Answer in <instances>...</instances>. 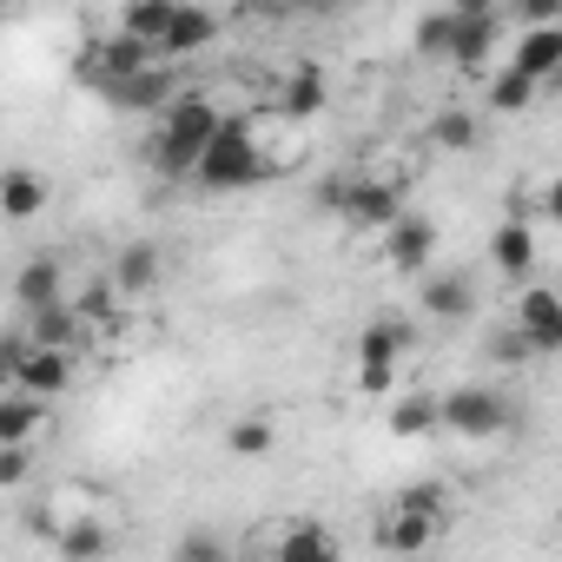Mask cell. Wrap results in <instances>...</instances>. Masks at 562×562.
<instances>
[{
    "label": "cell",
    "instance_id": "obj_1",
    "mask_svg": "<svg viewBox=\"0 0 562 562\" xmlns=\"http://www.w3.org/2000/svg\"><path fill=\"white\" fill-rule=\"evenodd\" d=\"M218 126H225V113H218L205 93H179V100L159 113V139H153L159 172H166V179L199 172V159H205V146L218 139Z\"/></svg>",
    "mask_w": 562,
    "mask_h": 562
},
{
    "label": "cell",
    "instance_id": "obj_2",
    "mask_svg": "<svg viewBox=\"0 0 562 562\" xmlns=\"http://www.w3.org/2000/svg\"><path fill=\"white\" fill-rule=\"evenodd\" d=\"M450 522V490L443 483H411L391 496V509L378 516V549H397V555H417L443 536Z\"/></svg>",
    "mask_w": 562,
    "mask_h": 562
},
{
    "label": "cell",
    "instance_id": "obj_3",
    "mask_svg": "<svg viewBox=\"0 0 562 562\" xmlns=\"http://www.w3.org/2000/svg\"><path fill=\"white\" fill-rule=\"evenodd\" d=\"M192 179H199L205 192H245V186H265V179H278V172H271L265 146L251 139V120H225Z\"/></svg>",
    "mask_w": 562,
    "mask_h": 562
},
{
    "label": "cell",
    "instance_id": "obj_4",
    "mask_svg": "<svg viewBox=\"0 0 562 562\" xmlns=\"http://www.w3.org/2000/svg\"><path fill=\"white\" fill-rule=\"evenodd\" d=\"M0 351H8L0 364H8V384H14V391H34V397H67V391H74V358H80V351L34 345L27 331H14Z\"/></svg>",
    "mask_w": 562,
    "mask_h": 562
},
{
    "label": "cell",
    "instance_id": "obj_5",
    "mask_svg": "<svg viewBox=\"0 0 562 562\" xmlns=\"http://www.w3.org/2000/svg\"><path fill=\"white\" fill-rule=\"evenodd\" d=\"M509 424H516V411H509L503 391H490V384H457V391H443V430H450V437L490 443V437H503Z\"/></svg>",
    "mask_w": 562,
    "mask_h": 562
},
{
    "label": "cell",
    "instance_id": "obj_6",
    "mask_svg": "<svg viewBox=\"0 0 562 562\" xmlns=\"http://www.w3.org/2000/svg\"><path fill=\"white\" fill-rule=\"evenodd\" d=\"M153 60H166V54H159L153 41H139V34H126V27H120L113 41H93V54L80 60V80H87L93 93H113L120 80H133V74H139V67H153Z\"/></svg>",
    "mask_w": 562,
    "mask_h": 562
},
{
    "label": "cell",
    "instance_id": "obj_7",
    "mask_svg": "<svg viewBox=\"0 0 562 562\" xmlns=\"http://www.w3.org/2000/svg\"><path fill=\"white\" fill-rule=\"evenodd\" d=\"M251 549L271 555V562H331L345 542H338L325 522H278V529H258Z\"/></svg>",
    "mask_w": 562,
    "mask_h": 562
},
{
    "label": "cell",
    "instance_id": "obj_8",
    "mask_svg": "<svg viewBox=\"0 0 562 562\" xmlns=\"http://www.w3.org/2000/svg\"><path fill=\"white\" fill-rule=\"evenodd\" d=\"M345 218H351L358 232H391V225L404 218V179H397V172H364V179L351 186Z\"/></svg>",
    "mask_w": 562,
    "mask_h": 562
},
{
    "label": "cell",
    "instance_id": "obj_9",
    "mask_svg": "<svg viewBox=\"0 0 562 562\" xmlns=\"http://www.w3.org/2000/svg\"><path fill=\"white\" fill-rule=\"evenodd\" d=\"M490 265L509 278V285H529V271L542 265V232H536V218H503V225L490 232Z\"/></svg>",
    "mask_w": 562,
    "mask_h": 562
},
{
    "label": "cell",
    "instance_id": "obj_10",
    "mask_svg": "<svg viewBox=\"0 0 562 562\" xmlns=\"http://www.w3.org/2000/svg\"><path fill=\"white\" fill-rule=\"evenodd\" d=\"M47 437H54V397H34V391H14L8 384V404H0V443L41 450Z\"/></svg>",
    "mask_w": 562,
    "mask_h": 562
},
{
    "label": "cell",
    "instance_id": "obj_11",
    "mask_svg": "<svg viewBox=\"0 0 562 562\" xmlns=\"http://www.w3.org/2000/svg\"><path fill=\"white\" fill-rule=\"evenodd\" d=\"M516 325L529 331L536 358H555V351H562V292H549V285H522V299H516Z\"/></svg>",
    "mask_w": 562,
    "mask_h": 562
},
{
    "label": "cell",
    "instance_id": "obj_12",
    "mask_svg": "<svg viewBox=\"0 0 562 562\" xmlns=\"http://www.w3.org/2000/svg\"><path fill=\"white\" fill-rule=\"evenodd\" d=\"M417 305H424V318L457 325V318L476 312V285H470L463 271H424V278H417Z\"/></svg>",
    "mask_w": 562,
    "mask_h": 562
},
{
    "label": "cell",
    "instance_id": "obj_13",
    "mask_svg": "<svg viewBox=\"0 0 562 562\" xmlns=\"http://www.w3.org/2000/svg\"><path fill=\"white\" fill-rule=\"evenodd\" d=\"M113 106H126V113H166L172 100H179V80H172V60H153V67H139L133 80H120L113 93H106Z\"/></svg>",
    "mask_w": 562,
    "mask_h": 562
},
{
    "label": "cell",
    "instance_id": "obj_14",
    "mask_svg": "<svg viewBox=\"0 0 562 562\" xmlns=\"http://www.w3.org/2000/svg\"><path fill=\"white\" fill-rule=\"evenodd\" d=\"M430 251H437V225H430V218H417V212H404V218L384 232V265H391V271H404V278H424Z\"/></svg>",
    "mask_w": 562,
    "mask_h": 562
},
{
    "label": "cell",
    "instance_id": "obj_15",
    "mask_svg": "<svg viewBox=\"0 0 562 562\" xmlns=\"http://www.w3.org/2000/svg\"><path fill=\"white\" fill-rule=\"evenodd\" d=\"M34 325H27V338L34 345H60V351H87V318L74 312V299H60V305H41V312H27Z\"/></svg>",
    "mask_w": 562,
    "mask_h": 562
},
{
    "label": "cell",
    "instance_id": "obj_16",
    "mask_svg": "<svg viewBox=\"0 0 562 562\" xmlns=\"http://www.w3.org/2000/svg\"><path fill=\"white\" fill-rule=\"evenodd\" d=\"M509 60H516L529 80H555V74H562V21H549V27H522Z\"/></svg>",
    "mask_w": 562,
    "mask_h": 562
},
{
    "label": "cell",
    "instance_id": "obj_17",
    "mask_svg": "<svg viewBox=\"0 0 562 562\" xmlns=\"http://www.w3.org/2000/svg\"><path fill=\"white\" fill-rule=\"evenodd\" d=\"M14 299H21V312H41V305H60V299H67V271H60V258H54V251L21 265Z\"/></svg>",
    "mask_w": 562,
    "mask_h": 562
},
{
    "label": "cell",
    "instance_id": "obj_18",
    "mask_svg": "<svg viewBox=\"0 0 562 562\" xmlns=\"http://www.w3.org/2000/svg\"><path fill=\"white\" fill-rule=\"evenodd\" d=\"M113 285H120V299H146V292L159 285V245H146V238L120 245V258H113Z\"/></svg>",
    "mask_w": 562,
    "mask_h": 562
},
{
    "label": "cell",
    "instance_id": "obj_19",
    "mask_svg": "<svg viewBox=\"0 0 562 562\" xmlns=\"http://www.w3.org/2000/svg\"><path fill=\"white\" fill-rule=\"evenodd\" d=\"M218 41V14L212 8H179V21H172V34L159 41V54L166 60H192V54H205Z\"/></svg>",
    "mask_w": 562,
    "mask_h": 562
},
{
    "label": "cell",
    "instance_id": "obj_20",
    "mask_svg": "<svg viewBox=\"0 0 562 562\" xmlns=\"http://www.w3.org/2000/svg\"><path fill=\"white\" fill-rule=\"evenodd\" d=\"M417 345V331L404 318H371L358 331V364H404V351Z\"/></svg>",
    "mask_w": 562,
    "mask_h": 562
},
{
    "label": "cell",
    "instance_id": "obj_21",
    "mask_svg": "<svg viewBox=\"0 0 562 562\" xmlns=\"http://www.w3.org/2000/svg\"><path fill=\"white\" fill-rule=\"evenodd\" d=\"M391 437H404V443H417V437H437L443 430V397H430V391H411V397H397L391 404Z\"/></svg>",
    "mask_w": 562,
    "mask_h": 562
},
{
    "label": "cell",
    "instance_id": "obj_22",
    "mask_svg": "<svg viewBox=\"0 0 562 562\" xmlns=\"http://www.w3.org/2000/svg\"><path fill=\"white\" fill-rule=\"evenodd\" d=\"M299 113H285V120H251V139L265 146V159H271V172H292L299 159H305V139H299Z\"/></svg>",
    "mask_w": 562,
    "mask_h": 562
},
{
    "label": "cell",
    "instance_id": "obj_23",
    "mask_svg": "<svg viewBox=\"0 0 562 562\" xmlns=\"http://www.w3.org/2000/svg\"><path fill=\"white\" fill-rule=\"evenodd\" d=\"M490 47H496V8H490V14H457V47H450V60H457L463 74H476V67L490 60Z\"/></svg>",
    "mask_w": 562,
    "mask_h": 562
},
{
    "label": "cell",
    "instance_id": "obj_24",
    "mask_svg": "<svg viewBox=\"0 0 562 562\" xmlns=\"http://www.w3.org/2000/svg\"><path fill=\"white\" fill-rule=\"evenodd\" d=\"M41 205H47V179H41L34 166H8V179H0V212L27 225Z\"/></svg>",
    "mask_w": 562,
    "mask_h": 562
},
{
    "label": "cell",
    "instance_id": "obj_25",
    "mask_svg": "<svg viewBox=\"0 0 562 562\" xmlns=\"http://www.w3.org/2000/svg\"><path fill=\"white\" fill-rule=\"evenodd\" d=\"M179 8H186V0H126V14H120V27L159 47V41L172 34V21H179Z\"/></svg>",
    "mask_w": 562,
    "mask_h": 562
},
{
    "label": "cell",
    "instance_id": "obj_26",
    "mask_svg": "<svg viewBox=\"0 0 562 562\" xmlns=\"http://www.w3.org/2000/svg\"><path fill=\"white\" fill-rule=\"evenodd\" d=\"M424 139H430L437 153H470V146H476V113H463V106H443V113L424 126Z\"/></svg>",
    "mask_w": 562,
    "mask_h": 562
},
{
    "label": "cell",
    "instance_id": "obj_27",
    "mask_svg": "<svg viewBox=\"0 0 562 562\" xmlns=\"http://www.w3.org/2000/svg\"><path fill=\"white\" fill-rule=\"evenodd\" d=\"M325 100H331V87H325V67H299V74L285 80V113L312 120V113H325Z\"/></svg>",
    "mask_w": 562,
    "mask_h": 562
},
{
    "label": "cell",
    "instance_id": "obj_28",
    "mask_svg": "<svg viewBox=\"0 0 562 562\" xmlns=\"http://www.w3.org/2000/svg\"><path fill=\"white\" fill-rule=\"evenodd\" d=\"M536 87H542V80H529V74H522V67L509 60V67H503L496 80H490V113H522V106L536 100Z\"/></svg>",
    "mask_w": 562,
    "mask_h": 562
},
{
    "label": "cell",
    "instance_id": "obj_29",
    "mask_svg": "<svg viewBox=\"0 0 562 562\" xmlns=\"http://www.w3.org/2000/svg\"><path fill=\"white\" fill-rule=\"evenodd\" d=\"M450 47H457V8L424 14V21H417V54H424V60H450Z\"/></svg>",
    "mask_w": 562,
    "mask_h": 562
},
{
    "label": "cell",
    "instance_id": "obj_30",
    "mask_svg": "<svg viewBox=\"0 0 562 562\" xmlns=\"http://www.w3.org/2000/svg\"><path fill=\"white\" fill-rule=\"evenodd\" d=\"M271 443H278V430H271L265 417H245V424H232V437H225V450H232V457H245V463L271 457Z\"/></svg>",
    "mask_w": 562,
    "mask_h": 562
},
{
    "label": "cell",
    "instance_id": "obj_31",
    "mask_svg": "<svg viewBox=\"0 0 562 562\" xmlns=\"http://www.w3.org/2000/svg\"><path fill=\"white\" fill-rule=\"evenodd\" d=\"M490 358H496V364H522V358H536V345H529V331L509 318V325L490 338Z\"/></svg>",
    "mask_w": 562,
    "mask_h": 562
},
{
    "label": "cell",
    "instance_id": "obj_32",
    "mask_svg": "<svg viewBox=\"0 0 562 562\" xmlns=\"http://www.w3.org/2000/svg\"><path fill=\"white\" fill-rule=\"evenodd\" d=\"M27 470H34V450L0 443V490H21V483H27Z\"/></svg>",
    "mask_w": 562,
    "mask_h": 562
},
{
    "label": "cell",
    "instance_id": "obj_33",
    "mask_svg": "<svg viewBox=\"0 0 562 562\" xmlns=\"http://www.w3.org/2000/svg\"><path fill=\"white\" fill-rule=\"evenodd\" d=\"M503 8H509L522 27H549V21H562V0H503Z\"/></svg>",
    "mask_w": 562,
    "mask_h": 562
},
{
    "label": "cell",
    "instance_id": "obj_34",
    "mask_svg": "<svg viewBox=\"0 0 562 562\" xmlns=\"http://www.w3.org/2000/svg\"><path fill=\"white\" fill-rule=\"evenodd\" d=\"M351 186H358V179H351V172H325V179H318V192H312V199H318V205H325V212H345V205H351Z\"/></svg>",
    "mask_w": 562,
    "mask_h": 562
},
{
    "label": "cell",
    "instance_id": "obj_35",
    "mask_svg": "<svg viewBox=\"0 0 562 562\" xmlns=\"http://www.w3.org/2000/svg\"><path fill=\"white\" fill-rule=\"evenodd\" d=\"M358 391L391 397V391H397V364H358Z\"/></svg>",
    "mask_w": 562,
    "mask_h": 562
},
{
    "label": "cell",
    "instance_id": "obj_36",
    "mask_svg": "<svg viewBox=\"0 0 562 562\" xmlns=\"http://www.w3.org/2000/svg\"><path fill=\"white\" fill-rule=\"evenodd\" d=\"M179 555H212V562H218V555H225V542H218V536H186V542H179Z\"/></svg>",
    "mask_w": 562,
    "mask_h": 562
},
{
    "label": "cell",
    "instance_id": "obj_37",
    "mask_svg": "<svg viewBox=\"0 0 562 562\" xmlns=\"http://www.w3.org/2000/svg\"><path fill=\"white\" fill-rule=\"evenodd\" d=\"M542 218H562V172L542 186Z\"/></svg>",
    "mask_w": 562,
    "mask_h": 562
},
{
    "label": "cell",
    "instance_id": "obj_38",
    "mask_svg": "<svg viewBox=\"0 0 562 562\" xmlns=\"http://www.w3.org/2000/svg\"><path fill=\"white\" fill-rule=\"evenodd\" d=\"M450 8H457V14H490V8L503 14V0H450Z\"/></svg>",
    "mask_w": 562,
    "mask_h": 562
}]
</instances>
